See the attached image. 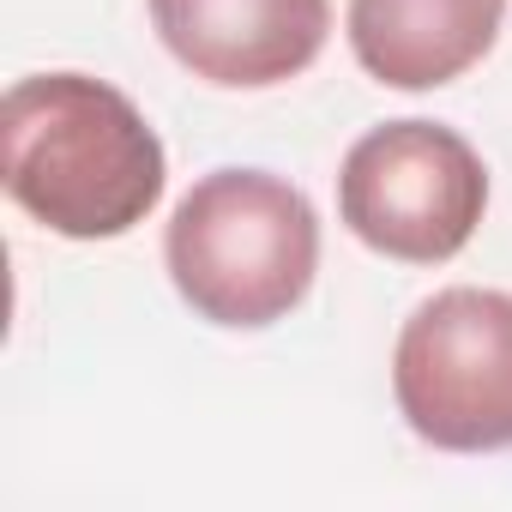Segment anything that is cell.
<instances>
[{
  "label": "cell",
  "instance_id": "cell-1",
  "mask_svg": "<svg viewBox=\"0 0 512 512\" xmlns=\"http://www.w3.org/2000/svg\"><path fill=\"white\" fill-rule=\"evenodd\" d=\"M0 175L43 229L109 241L157 211L169 163L151 121L115 85L37 73L19 79L0 109Z\"/></svg>",
  "mask_w": 512,
  "mask_h": 512
},
{
  "label": "cell",
  "instance_id": "cell-2",
  "mask_svg": "<svg viewBox=\"0 0 512 512\" xmlns=\"http://www.w3.org/2000/svg\"><path fill=\"white\" fill-rule=\"evenodd\" d=\"M163 266L199 320L260 332L314 290L320 217L308 193L272 169H211L169 217Z\"/></svg>",
  "mask_w": 512,
  "mask_h": 512
},
{
  "label": "cell",
  "instance_id": "cell-6",
  "mask_svg": "<svg viewBox=\"0 0 512 512\" xmlns=\"http://www.w3.org/2000/svg\"><path fill=\"white\" fill-rule=\"evenodd\" d=\"M506 19V0H350V49L392 91H434L470 73Z\"/></svg>",
  "mask_w": 512,
  "mask_h": 512
},
{
  "label": "cell",
  "instance_id": "cell-4",
  "mask_svg": "<svg viewBox=\"0 0 512 512\" xmlns=\"http://www.w3.org/2000/svg\"><path fill=\"white\" fill-rule=\"evenodd\" d=\"M392 392L416 440L440 452L512 446V296L440 290L428 296L392 350Z\"/></svg>",
  "mask_w": 512,
  "mask_h": 512
},
{
  "label": "cell",
  "instance_id": "cell-5",
  "mask_svg": "<svg viewBox=\"0 0 512 512\" xmlns=\"http://www.w3.org/2000/svg\"><path fill=\"white\" fill-rule=\"evenodd\" d=\"M151 25L193 79L266 91L320 61L332 0H151Z\"/></svg>",
  "mask_w": 512,
  "mask_h": 512
},
{
  "label": "cell",
  "instance_id": "cell-3",
  "mask_svg": "<svg viewBox=\"0 0 512 512\" xmlns=\"http://www.w3.org/2000/svg\"><path fill=\"white\" fill-rule=\"evenodd\" d=\"M488 211V169L464 133L440 121H386L362 133L338 169L344 229L404 266H440Z\"/></svg>",
  "mask_w": 512,
  "mask_h": 512
}]
</instances>
